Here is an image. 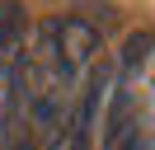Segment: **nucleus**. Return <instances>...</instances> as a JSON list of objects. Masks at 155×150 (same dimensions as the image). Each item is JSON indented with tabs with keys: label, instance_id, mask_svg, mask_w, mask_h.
Segmentation results:
<instances>
[{
	"label": "nucleus",
	"instance_id": "f257e3e1",
	"mask_svg": "<svg viewBox=\"0 0 155 150\" xmlns=\"http://www.w3.org/2000/svg\"><path fill=\"white\" fill-rule=\"evenodd\" d=\"M94 108H99V80H94V89L85 94V103H80L75 131H71V150H94V145H89V131H94Z\"/></svg>",
	"mask_w": 155,
	"mask_h": 150
}]
</instances>
